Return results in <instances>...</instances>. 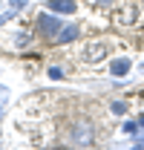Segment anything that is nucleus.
<instances>
[{
	"label": "nucleus",
	"mask_w": 144,
	"mask_h": 150,
	"mask_svg": "<svg viewBox=\"0 0 144 150\" xmlns=\"http://www.w3.org/2000/svg\"><path fill=\"white\" fill-rule=\"evenodd\" d=\"M69 142L75 144V147H90L92 142H95V130H92V124L87 121V118H78V121L72 124Z\"/></svg>",
	"instance_id": "obj_1"
},
{
	"label": "nucleus",
	"mask_w": 144,
	"mask_h": 150,
	"mask_svg": "<svg viewBox=\"0 0 144 150\" xmlns=\"http://www.w3.org/2000/svg\"><path fill=\"white\" fill-rule=\"evenodd\" d=\"M37 26H40V32H43V35L46 38H58V32H61V29H64V26H66V23H61V20H55L52 15H37Z\"/></svg>",
	"instance_id": "obj_2"
},
{
	"label": "nucleus",
	"mask_w": 144,
	"mask_h": 150,
	"mask_svg": "<svg viewBox=\"0 0 144 150\" xmlns=\"http://www.w3.org/2000/svg\"><path fill=\"white\" fill-rule=\"evenodd\" d=\"M107 49H109V43L107 40H95V43H90L87 49H84V61L87 64H95V61H101V58H107Z\"/></svg>",
	"instance_id": "obj_3"
},
{
	"label": "nucleus",
	"mask_w": 144,
	"mask_h": 150,
	"mask_svg": "<svg viewBox=\"0 0 144 150\" xmlns=\"http://www.w3.org/2000/svg\"><path fill=\"white\" fill-rule=\"evenodd\" d=\"M133 20H136V6H130V3L121 6L118 12H112V23L115 26H130Z\"/></svg>",
	"instance_id": "obj_4"
},
{
	"label": "nucleus",
	"mask_w": 144,
	"mask_h": 150,
	"mask_svg": "<svg viewBox=\"0 0 144 150\" xmlns=\"http://www.w3.org/2000/svg\"><path fill=\"white\" fill-rule=\"evenodd\" d=\"M78 35H81V29H78L75 23H66V26L58 32V38H55V40H58V43H72V40H75Z\"/></svg>",
	"instance_id": "obj_5"
},
{
	"label": "nucleus",
	"mask_w": 144,
	"mask_h": 150,
	"mask_svg": "<svg viewBox=\"0 0 144 150\" xmlns=\"http://www.w3.org/2000/svg\"><path fill=\"white\" fill-rule=\"evenodd\" d=\"M109 72L115 75V78H124V75L130 72V58H115L112 67H109Z\"/></svg>",
	"instance_id": "obj_6"
},
{
	"label": "nucleus",
	"mask_w": 144,
	"mask_h": 150,
	"mask_svg": "<svg viewBox=\"0 0 144 150\" xmlns=\"http://www.w3.org/2000/svg\"><path fill=\"white\" fill-rule=\"evenodd\" d=\"M49 9H52V12H64V15H72L78 6H75L72 0H49Z\"/></svg>",
	"instance_id": "obj_7"
},
{
	"label": "nucleus",
	"mask_w": 144,
	"mask_h": 150,
	"mask_svg": "<svg viewBox=\"0 0 144 150\" xmlns=\"http://www.w3.org/2000/svg\"><path fill=\"white\" fill-rule=\"evenodd\" d=\"M26 3H29V0H9V9H12V12H23Z\"/></svg>",
	"instance_id": "obj_8"
},
{
	"label": "nucleus",
	"mask_w": 144,
	"mask_h": 150,
	"mask_svg": "<svg viewBox=\"0 0 144 150\" xmlns=\"http://www.w3.org/2000/svg\"><path fill=\"white\" fill-rule=\"evenodd\" d=\"M49 78H52V81H61V78H64V69H61V67H49Z\"/></svg>",
	"instance_id": "obj_9"
},
{
	"label": "nucleus",
	"mask_w": 144,
	"mask_h": 150,
	"mask_svg": "<svg viewBox=\"0 0 144 150\" xmlns=\"http://www.w3.org/2000/svg\"><path fill=\"white\" fill-rule=\"evenodd\" d=\"M112 112H115V115H124V112H127V104H124V101H115V104H112Z\"/></svg>",
	"instance_id": "obj_10"
},
{
	"label": "nucleus",
	"mask_w": 144,
	"mask_h": 150,
	"mask_svg": "<svg viewBox=\"0 0 144 150\" xmlns=\"http://www.w3.org/2000/svg\"><path fill=\"white\" fill-rule=\"evenodd\" d=\"M124 130H127V133H130V136H133V133L138 130V124H133V121H127V124H124Z\"/></svg>",
	"instance_id": "obj_11"
},
{
	"label": "nucleus",
	"mask_w": 144,
	"mask_h": 150,
	"mask_svg": "<svg viewBox=\"0 0 144 150\" xmlns=\"http://www.w3.org/2000/svg\"><path fill=\"white\" fill-rule=\"evenodd\" d=\"M95 3H101V6H107V3H112V0H95Z\"/></svg>",
	"instance_id": "obj_12"
},
{
	"label": "nucleus",
	"mask_w": 144,
	"mask_h": 150,
	"mask_svg": "<svg viewBox=\"0 0 144 150\" xmlns=\"http://www.w3.org/2000/svg\"><path fill=\"white\" fill-rule=\"evenodd\" d=\"M138 124H141V127H144V115H141V121H138Z\"/></svg>",
	"instance_id": "obj_13"
}]
</instances>
